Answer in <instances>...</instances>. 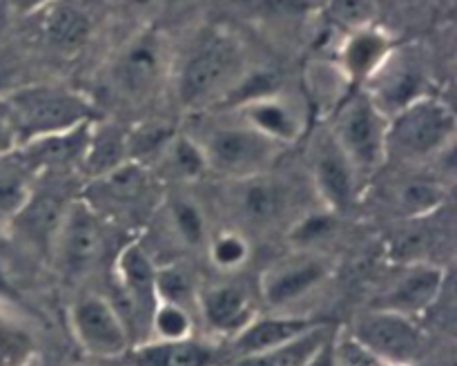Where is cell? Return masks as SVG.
<instances>
[{
	"label": "cell",
	"mask_w": 457,
	"mask_h": 366,
	"mask_svg": "<svg viewBox=\"0 0 457 366\" xmlns=\"http://www.w3.org/2000/svg\"><path fill=\"white\" fill-rule=\"evenodd\" d=\"M348 335L386 366H409L424 348V333L418 321L384 308H370L357 317Z\"/></svg>",
	"instance_id": "obj_8"
},
{
	"label": "cell",
	"mask_w": 457,
	"mask_h": 366,
	"mask_svg": "<svg viewBox=\"0 0 457 366\" xmlns=\"http://www.w3.org/2000/svg\"><path fill=\"white\" fill-rule=\"evenodd\" d=\"M132 366H219L221 351L196 335L181 339H145L128 351Z\"/></svg>",
	"instance_id": "obj_18"
},
{
	"label": "cell",
	"mask_w": 457,
	"mask_h": 366,
	"mask_svg": "<svg viewBox=\"0 0 457 366\" xmlns=\"http://www.w3.org/2000/svg\"><path fill=\"white\" fill-rule=\"evenodd\" d=\"M386 125L388 116L361 87L351 89V96L344 98L333 110V123L328 129L335 143L355 165L361 181L379 172L388 161Z\"/></svg>",
	"instance_id": "obj_5"
},
{
	"label": "cell",
	"mask_w": 457,
	"mask_h": 366,
	"mask_svg": "<svg viewBox=\"0 0 457 366\" xmlns=\"http://www.w3.org/2000/svg\"><path fill=\"white\" fill-rule=\"evenodd\" d=\"M311 177L321 205L333 212H344V210L353 208L360 196L361 183H364L357 174L355 165L335 143L330 129H324L320 137L312 138Z\"/></svg>",
	"instance_id": "obj_11"
},
{
	"label": "cell",
	"mask_w": 457,
	"mask_h": 366,
	"mask_svg": "<svg viewBox=\"0 0 457 366\" xmlns=\"http://www.w3.org/2000/svg\"><path fill=\"white\" fill-rule=\"evenodd\" d=\"M156 263L138 241L120 248L114 262V293L107 297L132 337V346L150 337V320L156 306Z\"/></svg>",
	"instance_id": "obj_6"
},
{
	"label": "cell",
	"mask_w": 457,
	"mask_h": 366,
	"mask_svg": "<svg viewBox=\"0 0 457 366\" xmlns=\"http://www.w3.org/2000/svg\"><path fill=\"white\" fill-rule=\"evenodd\" d=\"M16 299H18L16 288H13V284L9 281V277L4 275V270L0 268V302L7 304V302H16Z\"/></svg>",
	"instance_id": "obj_39"
},
{
	"label": "cell",
	"mask_w": 457,
	"mask_h": 366,
	"mask_svg": "<svg viewBox=\"0 0 457 366\" xmlns=\"http://www.w3.org/2000/svg\"><path fill=\"white\" fill-rule=\"evenodd\" d=\"M317 324H321V321L306 315H286V312L254 315L235 337H230V353L237 360L257 355V353L270 351V348L306 333L308 329Z\"/></svg>",
	"instance_id": "obj_20"
},
{
	"label": "cell",
	"mask_w": 457,
	"mask_h": 366,
	"mask_svg": "<svg viewBox=\"0 0 457 366\" xmlns=\"http://www.w3.org/2000/svg\"><path fill=\"white\" fill-rule=\"evenodd\" d=\"M393 49H395V40L391 38V34L373 22L369 27L344 34L335 65L339 67L353 89L364 87L373 79L375 71L386 62Z\"/></svg>",
	"instance_id": "obj_15"
},
{
	"label": "cell",
	"mask_w": 457,
	"mask_h": 366,
	"mask_svg": "<svg viewBox=\"0 0 457 366\" xmlns=\"http://www.w3.org/2000/svg\"><path fill=\"white\" fill-rule=\"evenodd\" d=\"M156 174L147 165L138 161H125L112 172L92 179V186L101 190V204L112 208L134 210L147 204L152 190H154Z\"/></svg>",
	"instance_id": "obj_21"
},
{
	"label": "cell",
	"mask_w": 457,
	"mask_h": 366,
	"mask_svg": "<svg viewBox=\"0 0 457 366\" xmlns=\"http://www.w3.org/2000/svg\"><path fill=\"white\" fill-rule=\"evenodd\" d=\"M168 74V45L154 29L134 34L116 54L110 83L120 98L143 103L154 96Z\"/></svg>",
	"instance_id": "obj_7"
},
{
	"label": "cell",
	"mask_w": 457,
	"mask_h": 366,
	"mask_svg": "<svg viewBox=\"0 0 457 366\" xmlns=\"http://www.w3.org/2000/svg\"><path fill=\"white\" fill-rule=\"evenodd\" d=\"M18 147H21V137H18L16 128H13L4 107L0 105V159L12 156L13 152H18Z\"/></svg>",
	"instance_id": "obj_36"
},
{
	"label": "cell",
	"mask_w": 457,
	"mask_h": 366,
	"mask_svg": "<svg viewBox=\"0 0 457 366\" xmlns=\"http://www.w3.org/2000/svg\"><path fill=\"white\" fill-rule=\"evenodd\" d=\"M159 165L161 172H165L172 179H186V181H195L208 174V163H205L204 150H201L199 141L187 134H174L163 147L154 161Z\"/></svg>",
	"instance_id": "obj_27"
},
{
	"label": "cell",
	"mask_w": 457,
	"mask_h": 366,
	"mask_svg": "<svg viewBox=\"0 0 457 366\" xmlns=\"http://www.w3.org/2000/svg\"><path fill=\"white\" fill-rule=\"evenodd\" d=\"M31 16L40 18L38 29L45 43L61 54H76L92 38V16L74 0H54Z\"/></svg>",
	"instance_id": "obj_19"
},
{
	"label": "cell",
	"mask_w": 457,
	"mask_h": 366,
	"mask_svg": "<svg viewBox=\"0 0 457 366\" xmlns=\"http://www.w3.org/2000/svg\"><path fill=\"white\" fill-rule=\"evenodd\" d=\"M65 208V201H58L52 195H36L34 190L25 208L7 226L18 228V232L25 237V241H29L36 248L52 250Z\"/></svg>",
	"instance_id": "obj_23"
},
{
	"label": "cell",
	"mask_w": 457,
	"mask_h": 366,
	"mask_svg": "<svg viewBox=\"0 0 457 366\" xmlns=\"http://www.w3.org/2000/svg\"><path fill=\"white\" fill-rule=\"evenodd\" d=\"M210 259L221 270H237L250 257V244L237 230H223L208 241Z\"/></svg>",
	"instance_id": "obj_34"
},
{
	"label": "cell",
	"mask_w": 457,
	"mask_h": 366,
	"mask_svg": "<svg viewBox=\"0 0 457 366\" xmlns=\"http://www.w3.org/2000/svg\"><path fill=\"white\" fill-rule=\"evenodd\" d=\"M333 335L335 330L330 329V324L321 321V324L308 329L306 333L297 335V337L288 339V342L279 344V346L270 348V351L239 357V360H237V366H306L308 360H311Z\"/></svg>",
	"instance_id": "obj_25"
},
{
	"label": "cell",
	"mask_w": 457,
	"mask_h": 366,
	"mask_svg": "<svg viewBox=\"0 0 457 366\" xmlns=\"http://www.w3.org/2000/svg\"><path fill=\"white\" fill-rule=\"evenodd\" d=\"M330 275V263L317 254L284 259L263 272L259 295L270 308H286L320 288Z\"/></svg>",
	"instance_id": "obj_13"
},
{
	"label": "cell",
	"mask_w": 457,
	"mask_h": 366,
	"mask_svg": "<svg viewBox=\"0 0 457 366\" xmlns=\"http://www.w3.org/2000/svg\"><path fill=\"white\" fill-rule=\"evenodd\" d=\"M31 170L13 152L0 159V221L9 223L34 195Z\"/></svg>",
	"instance_id": "obj_28"
},
{
	"label": "cell",
	"mask_w": 457,
	"mask_h": 366,
	"mask_svg": "<svg viewBox=\"0 0 457 366\" xmlns=\"http://www.w3.org/2000/svg\"><path fill=\"white\" fill-rule=\"evenodd\" d=\"M235 110L237 116L245 121L250 128H254L263 137L284 147L297 141L306 129V119H303V112L299 110L297 103H293L279 92L250 98V101L237 105Z\"/></svg>",
	"instance_id": "obj_16"
},
{
	"label": "cell",
	"mask_w": 457,
	"mask_h": 366,
	"mask_svg": "<svg viewBox=\"0 0 457 366\" xmlns=\"http://www.w3.org/2000/svg\"><path fill=\"white\" fill-rule=\"evenodd\" d=\"M335 226H337V212L321 205V210H317V212H308L302 219H297L290 228L288 237L299 248H308V245L320 244L326 237L333 235Z\"/></svg>",
	"instance_id": "obj_35"
},
{
	"label": "cell",
	"mask_w": 457,
	"mask_h": 366,
	"mask_svg": "<svg viewBox=\"0 0 457 366\" xmlns=\"http://www.w3.org/2000/svg\"><path fill=\"white\" fill-rule=\"evenodd\" d=\"M70 326L79 346L96 360H116L132 348V337L105 295H80L70 308Z\"/></svg>",
	"instance_id": "obj_10"
},
{
	"label": "cell",
	"mask_w": 457,
	"mask_h": 366,
	"mask_svg": "<svg viewBox=\"0 0 457 366\" xmlns=\"http://www.w3.org/2000/svg\"><path fill=\"white\" fill-rule=\"evenodd\" d=\"M105 250V219L87 199L67 201L54 239V257L67 275H85Z\"/></svg>",
	"instance_id": "obj_9"
},
{
	"label": "cell",
	"mask_w": 457,
	"mask_h": 366,
	"mask_svg": "<svg viewBox=\"0 0 457 366\" xmlns=\"http://www.w3.org/2000/svg\"><path fill=\"white\" fill-rule=\"evenodd\" d=\"M455 114L442 98L427 94L388 116L386 159L422 165L453 147Z\"/></svg>",
	"instance_id": "obj_3"
},
{
	"label": "cell",
	"mask_w": 457,
	"mask_h": 366,
	"mask_svg": "<svg viewBox=\"0 0 457 366\" xmlns=\"http://www.w3.org/2000/svg\"><path fill=\"white\" fill-rule=\"evenodd\" d=\"M335 335L308 360L306 366H335Z\"/></svg>",
	"instance_id": "obj_37"
},
{
	"label": "cell",
	"mask_w": 457,
	"mask_h": 366,
	"mask_svg": "<svg viewBox=\"0 0 457 366\" xmlns=\"http://www.w3.org/2000/svg\"><path fill=\"white\" fill-rule=\"evenodd\" d=\"M446 195H449V190H446V186L440 179L415 177L397 187L395 205L406 217H427V214L442 208Z\"/></svg>",
	"instance_id": "obj_29"
},
{
	"label": "cell",
	"mask_w": 457,
	"mask_h": 366,
	"mask_svg": "<svg viewBox=\"0 0 457 366\" xmlns=\"http://www.w3.org/2000/svg\"><path fill=\"white\" fill-rule=\"evenodd\" d=\"M361 89L386 116L395 114L415 98L431 94L424 62L413 52H402L397 47Z\"/></svg>",
	"instance_id": "obj_12"
},
{
	"label": "cell",
	"mask_w": 457,
	"mask_h": 366,
	"mask_svg": "<svg viewBox=\"0 0 457 366\" xmlns=\"http://www.w3.org/2000/svg\"><path fill=\"white\" fill-rule=\"evenodd\" d=\"M13 7V12L22 13V16H31V13H36L38 9H43L45 4L54 3V0H9Z\"/></svg>",
	"instance_id": "obj_38"
},
{
	"label": "cell",
	"mask_w": 457,
	"mask_h": 366,
	"mask_svg": "<svg viewBox=\"0 0 457 366\" xmlns=\"http://www.w3.org/2000/svg\"><path fill=\"white\" fill-rule=\"evenodd\" d=\"M195 138L204 150L208 172L230 181L268 172L284 150V146L270 141L241 119L210 125Z\"/></svg>",
	"instance_id": "obj_4"
},
{
	"label": "cell",
	"mask_w": 457,
	"mask_h": 366,
	"mask_svg": "<svg viewBox=\"0 0 457 366\" xmlns=\"http://www.w3.org/2000/svg\"><path fill=\"white\" fill-rule=\"evenodd\" d=\"M250 71L248 47L241 36L223 25L205 27L177 67L179 105L187 112L226 105Z\"/></svg>",
	"instance_id": "obj_1"
},
{
	"label": "cell",
	"mask_w": 457,
	"mask_h": 366,
	"mask_svg": "<svg viewBox=\"0 0 457 366\" xmlns=\"http://www.w3.org/2000/svg\"><path fill=\"white\" fill-rule=\"evenodd\" d=\"M235 183L239 186L235 195L237 210L245 221L254 223V226L277 221L288 208V190L279 181L268 177V172Z\"/></svg>",
	"instance_id": "obj_22"
},
{
	"label": "cell",
	"mask_w": 457,
	"mask_h": 366,
	"mask_svg": "<svg viewBox=\"0 0 457 366\" xmlns=\"http://www.w3.org/2000/svg\"><path fill=\"white\" fill-rule=\"evenodd\" d=\"M321 7H324L328 21L344 34L373 25L375 13H378L375 0H324Z\"/></svg>",
	"instance_id": "obj_33"
},
{
	"label": "cell",
	"mask_w": 457,
	"mask_h": 366,
	"mask_svg": "<svg viewBox=\"0 0 457 366\" xmlns=\"http://www.w3.org/2000/svg\"><path fill=\"white\" fill-rule=\"evenodd\" d=\"M125 161H129L128 132L114 123H103L98 119L94 121L89 125V137L83 161H80V170L89 179H98L119 168Z\"/></svg>",
	"instance_id": "obj_24"
},
{
	"label": "cell",
	"mask_w": 457,
	"mask_h": 366,
	"mask_svg": "<svg viewBox=\"0 0 457 366\" xmlns=\"http://www.w3.org/2000/svg\"><path fill=\"white\" fill-rule=\"evenodd\" d=\"M308 3H311L312 7H321V3H324V0H308Z\"/></svg>",
	"instance_id": "obj_41"
},
{
	"label": "cell",
	"mask_w": 457,
	"mask_h": 366,
	"mask_svg": "<svg viewBox=\"0 0 457 366\" xmlns=\"http://www.w3.org/2000/svg\"><path fill=\"white\" fill-rule=\"evenodd\" d=\"M156 299L159 302L177 304V306L190 308L196 306V290L195 279L190 272L179 263H165V266H156Z\"/></svg>",
	"instance_id": "obj_31"
},
{
	"label": "cell",
	"mask_w": 457,
	"mask_h": 366,
	"mask_svg": "<svg viewBox=\"0 0 457 366\" xmlns=\"http://www.w3.org/2000/svg\"><path fill=\"white\" fill-rule=\"evenodd\" d=\"M445 284V268L428 262H413L388 286L386 293L373 304V308H384V311L400 312V315L418 320L442 297Z\"/></svg>",
	"instance_id": "obj_14"
},
{
	"label": "cell",
	"mask_w": 457,
	"mask_h": 366,
	"mask_svg": "<svg viewBox=\"0 0 457 366\" xmlns=\"http://www.w3.org/2000/svg\"><path fill=\"white\" fill-rule=\"evenodd\" d=\"M196 308H199L205 326L212 333L223 335L228 339L235 337L257 315L250 293L235 281H221V284H212L199 290Z\"/></svg>",
	"instance_id": "obj_17"
},
{
	"label": "cell",
	"mask_w": 457,
	"mask_h": 366,
	"mask_svg": "<svg viewBox=\"0 0 457 366\" xmlns=\"http://www.w3.org/2000/svg\"><path fill=\"white\" fill-rule=\"evenodd\" d=\"M4 230H7V223L0 221V239H3V237H4Z\"/></svg>",
	"instance_id": "obj_40"
},
{
	"label": "cell",
	"mask_w": 457,
	"mask_h": 366,
	"mask_svg": "<svg viewBox=\"0 0 457 366\" xmlns=\"http://www.w3.org/2000/svg\"><path fill=\"white\" fill-rule=\"evenodd\" d=\"M190 335H195V320L190 315V308L170 302H156L147 339H181L190 337Z\"/></svg>",
	"instance_id": "obj_32"
},
{
	"label": "cell",
	"mask_w": 457,
	"mask_h": 366,
	"mask_svg": "<svg viewBox=\"0 0 457 366\" xmlns=\"http://www.w3.org/2000/svg\"><path fill=\"white\" fill-rule=\"evenodd\" d=\"M170 223L179 239L192 248H201L208 241V223L201 205L186 195H174L168 201Z\"/></svg>",
	"instance_id": "obj_30"
},
{
	"label": "cell",
	"mask_w": 457,
	"mask_h": 366,
	"mask_svg": "<svg viewBox=\"0 0 457 366\" xmlns=\"http://www.w3.org/2000/svg\"><path fill=\"white\" fill-rule=\"evenodd\" d=\"M22 143L70 132L96 119V107L79 89L54 83L25 85L0 96Z\"/></svg>",
	"instance_id": "obj_2"
},
{
	"label": "cell",
	"mask_w": 457,
	"mask_h": 366,
	"mask_svg": "<svg viewBox=\"0 0 457 366\" xmlns=\"http://www.w3.org/2000/svg\"><path fill=\"white\" fill-rule=\"evenodd\" d=\"M38 355V335L25 317L0 302V366H31Z\"/></svg>",
	"instance_id": "obj_26"
}]
</instances>
